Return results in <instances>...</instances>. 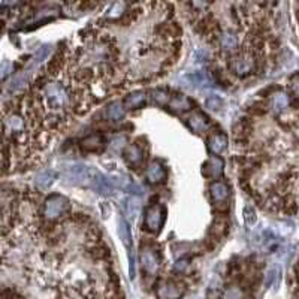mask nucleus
<instances>
[{
    "label": "nucleus",
    "mask_w": 299,
    "mask_h": 299,
    "mask_svg": "<svg viewBox=\"0 0 299 299\" xmlns=\"http://www.w3.org/2000/svg\"><path fill=\"white\" fill-rule=\"evenodd\" d=\"M70 209V203L69 200L62 196V195H51L50 198H47L45 205H44V216L47 220H56L63 217L66 212Z\"/></svg>",
    "instance_id": "1"
},
{
    "label": "nucleus",
    "mask_w": 299,
    "mask_h": 299,
    "mask_svg": "<svg viewBox=\"0 0 299 299\" xmlns=\"http://www.w3.org/2000/svg\"><path fill=\"white\" fill-rule=\"evenodd\" d=\"M165 222V208L159 203L150 205L145 209V217H144V229L147 232L157 233Z\"/></svg>",
    "instance_id": "2"
},
{
    "label": "nucleus",
    "mask_w": 299,
    "mask_h": 299,
    "mask_svg": "<svg viewBox=\"0 0 299 299\" xmlns=\"http://www.w3.org/2000/svg\"><path fill=\"white\" fill-rule=\"evenodd\" d=\"M45 102L50 108L53 109H60L63 106H66L69 103V96H67V92L65 90L63 86H60L59 82H53V84H48L47 89H45Z\"/></svg>",
    "instance_id": "3"
},
{
    "label": "nucleus",
    "mask_w": 299,
    "mask_h": 299,
    "mask_svg": "<svg viewBox=\"0 0 299 299\" xmlns=\"http://www.w3.org/2000/svg\"><path fill=\"white\" fill-rule=\"evenodd\" d=\"M186 289L181 283L178 281H160L156 289V296L159 299H180L184 295Z\"/></svg>",
    "instance_id": "4"
},
{
    "label": "nucleus",
    "mask_w": 299,
    "mask_h": 299,
    "mask_svg": "<svg viewBox=\"0 0 299 299\" xmlns=\"http://www.w3.org/2000/svg\"><path fill=\"white\" fill-rule=\"evenodd\" d=\"M229 67H231L233 73H236L239 76H245V75H248L254 70L256 60L250 54H241V56L233 57L231 63H229Z\"/></svg>",
    "instance_id": "5"
},
{
    "label": "nucleus",
    "mask_w": 299,
    "mask_h": 299,
    "mask_svg": "<svg viewBox=\"0 0 299 299\" xmlns=\"http://www.w3.org/2000/svg\"><path fill=\"white\" fill-rule=\"evenodd\" d=\"M141 262L144 271L148 275H154L160 268V256L157 250H154L153 247H144L141 251Z\"/></svg>",
    "instance_id": "6"
},
{
    "label": "nucleus",
    "mask_w": 299,
    "mask_h": 299,
    "mask_svg": "<svg viewBox=\"0 0 299 299\" xmlns=\"http://www.w3.org/2000/svg\"><path fill=\"white\" fill-rule=\"evenodd\" d=\"M223 167H225V162L219 156H212L203 163L202 174L206 178H219L223 174Z\"/></svg>",
    "instance_id": "7"
},
{
    "label": "nucleus",
    "mask_w": 299,
    "mask_h": 299,
    "mask_svg": "<svg viewBox=\"0 0 299 299\" xmlns=\"http://www.w3.org/2000/svg\"><path fill=\"white\" fill-rule=\"evenodd\" d=\"M145 178L150 184L156 186V184H160L166 180V170L162 163L159 162H151L147 170H145Z\"/></svg>",
    "instance_id": "8"
},
{
    "label": "nucleus",
    "mask_w": 299,
    "mask_h": 299,
    "mask_svg": "<svg viewBox=\"0 0 299 299\" xmlns=\"http://www.w3.org/2000/svg\"><path fill=\"white\" fill-rule=\"evenodd\" d=\"M209 193H211V198L216 203H223L226 200L229 199V195H231V190H229V186L223 181H214L211 186H209Z\"/></svg>",
    "instance_id": "9"
},
{
    "label": "nucleus",
    "mask_w": 299,
    "mask_h": 299,
    "mask_svg": "<svg viewBox=\"0 0 299 299\" xmlns=\"http://www.w3.org/2000/svg\"><path fill=\"white\" fill-rule=\"evenodd\" d=\"M228 148V136L225 133L217 132L208 138V150L212 154H222Z\"/></svg>",
    "instance_id": "10"
},
{
    "label": "nucleus",
    "mask_w": 299,
    "mask_h": 299,
    "mask_svg": "<svg viewBox=\"0 0 299 299\" xmlns=\"http://www.w3.org/2000/svg\"><path fill=\"white\" fill-rule=\"evenodd\" d=\"M56 178H57V174L53 169H44L34 177V186L39 190H47L54 184Z\"/></svg>",
    "instance_id": "11"
},
{
    "label": "nucleus",
    "mask_w": 299,
    "mask_h": 299,
    "mask_svg": "<svg viewBox=\"0 0 299 299\" xmlns=\"http://www.w3.org/2000/svg\"><path fill=\"white\" fill-rule=\"evenodd\" d=\"M192 105H193V102L189 99L187 96H184V95H177V96H174V98L170 99L167 108H169V111L174 112V114H183V112L190 111Z\"/></svg>",
    "instance_id": "12"
},
{
    "label": "nucleus",
    "mask_w": 299,
    "mask_h": 299,
    "mask_svg": "<svg viewBox=\"0 0 299 299\" xmlns=\"http://www.w3.org/2000/svg\"><path fill=\"white\" fill-rule=\"evenodd\" d=\"M187 123H189L190 129L195 133H203L205 131H208V127H209V120H208V117H206L203 112H199V111L193 112V114L189 117V121H187Z\"/></svg>",
    "instance_id": "13"
},
{
    "label": "nucleus",
    "mask_w": 299,
    "mask_h": 299,
    "mask_svg": "<svg viewBox=\"0 0 299 299\" xmlns=\"http://www.w3.org/2000/svg\"><path fill=\"white\" fill-rule=\"evenodd\" d=\"M124 157H126V162L133 167L141 166L142 160H144V150L139 144H132L126 148L124 151Z\"/></svg>",
    "instance_id": "14"
},
{
    "label": "nucleus",
    "mask_w": 299,
    "mask_h": 299,
    "mask_svg": "<svg viewBox=\"0 0 299 299\" xmlns=\"http://www.w3.org/2000/svg\"><path fill=\"white\" fill-rule=\"evenodd\" d=\"M103 142H105L103 136L99 133H95L81 141V148L86 151H100L103 147Z\"/></svg>",
    "instance_id": "15"
},
{
    "label": "nucleus",
    "mask_w": 299,
    "mask_h": 299,
    "mask_svg": "<svg viewBox=\"0 0 299 299\" xmlns=\"http://www.w3.org/2000/svg\"><path fill=\"white\" fill-rule=\"evenodd\" d=\"M118 236H120L121 242L129 250H132V233H131V228H129V225L124 219L118 220Z\"/></svg>",
    "instance_id": "16"
},
{
    "label": "nucleus",
    "mask_w": 299,
    "mask_h": 299,
    "mask_svg": "<svg viewBox=\"0 0 299 299\" xmlns=\"http://www.w3.org/2000/svg\"><path fill=\"white\" fill-rule=\"evenodd\" d=\"M109 181H111L112 186H117L121 190H131L133 187H136V184L133 183L132 178L127 177V175H124V174H118L115 177H111Z\"/></svg>",
    "instance_id": "17"
},
{
    "label": "nucleus",
    "mask_w": 299,
    "mask_h": 299,
    "mask_svg": "<svg viewBox=\"0 0 299 299\" xmlns=\"http://www.w3.org/2000/svg\"><path fill=\"white\" fill-rule=\"evenodd\" d=\"M123 103H124V106L126 108H141L144 103H145V93L144 92H135V93H131V95H127L124 100H123Z\"/></svg>",
    "instance_id": "18"
},
{
    "label": "nucleus",
    "mask_w": 299,
    "mask_h": 299,
    "mask_svg": "<svg viewBox=\"0 0 299 299\" xmlns=\"http://www.w3.org/2000/svg\"><path fill=\"white\" fill-rule=\"evenodd\" d=\"M106 117L109 120H114V121H118L124 117V106L118 102H114L108 106L106 109Z\"/></svg>",
    "instance_id": "19"
},
{
    "label": "nucleus",
    "mask_w": 299,
    "mask_h": 299,
    "mask_svg": "<svg viewBox=\"0 0 299 299\" xmlns=\"http://www.w3.org/2000/svg\"><path fill=\"white\" fill-rule=\"evenodd\" d=\"M27 78H29V72H24V73H20V75L14 76L8 82V92H15V90H20L21 87H24L26 82H27Z\"/></svg>",
    "instance_id": "20"
},
{
    "label": "nucleus",
    "mask_w": 299,
    "mask_h": 299,
    "mask_svg": "<svg viewBox=\"0 0 299 299\" xmlns=\"http://www.w3.org/2000/svg\"><path fill=\"white\" fill-rule=\"evenodd\" d=\"M287 105H289V98H287V95H284V93H277V95H274V98L271 100V108H272L275 112H280V111L286 109Z\"/></svg>",
    "instance_id": "21"
},
{
    "label": "nucleus",
    "mask_w": 299,
    "mask_h": 299,
    "mask_svg": "<svg viewBox=\"0 0 299 299\" xmlns=\"http://www.w3.org/2000/svg\"><path fill=\"white\" fill-rule=\"evenodd\" d=\"M236 45H238V39H236L235 34L229 33V32L222 34V37H220V47H222L223 50L231 51V50H235V48H236Z\"/></svg>",
    "instance_id": "22"
},
{
    "label": "nucleus",
    "mask_w": 299,
    "mask_h": 299,
    "mask_svg": "<svg viewBox=\"0 0 299 299\" xmlns=\"http://www.w3.org/2000/svg\"><path fill=\"white\" fill-rule=\"evenodd\" d=\"M124 209H126V214H127L129 217L135 219V217L139 214V211H141V203H139V199H138V198H129V199L126 200Z\"/></svg>",
    "instance_id": "23"
},
{
    "label": "nucleus",
    "mask_w": 299,
    "mask_h": 299,
    "mask_svg": "<svg viewBox=\"0 0 299 299\" xmlns=\"http://www.w3.org/2000/svg\"><path fill=\"white\" fill-rule=\"evenodd\" d=\"M189 79H190V84L195 86V87H206V86H209V79H208V76L203 72H195V73L189 75Z\"/></svg>",
    "instance_id": "24"
},
{
    "label": "nucleus",
    "mask_w": 299,
    "mask_h": 299,
    "mask_svg": "<svg viewBox=\"0 0 299 299\" xmlns=\"http://www.w3.org/2000/svg\"><path fill=\"white\" fill-rule=\"evenodd\" d=\"M151 96H153L154 103H157V105H160V106L169 105V102H170V98H169L167 92L166 90H162V89H157V90H154Z\"/></svg>",
    "instance_id": "25"
},
{
    "label": "nucleus",
    "mask_w": 299,
    "mask_h": 299,
    "mask_svg": "<svg viewBox=\"0 0 299 299\" xmlns=\"http://www.w3.org/2000/svg\"><path fill=\"white\" fill-rule=\"evenodd\" d=\"M244 220H245L247 226H250V228H253V226L256 225V222H258V216H256V211H254V208H253V206L247 205V206L244 208Z\"/></svg>",
    "instance_id": "26"
},
{
    "label": "nucleus",
    "mask_w": 299,
    "mask_h": 299,
    "mask_svg": "<svg viewBox=\"0 0 299 299\" xmlns=\"http://www.w3.org/2000/svg\"><path fill=\"white\" fill-rule=\"evenodd\" d=\"M5 124L11 129V131H23V120L20 117H9L6 118Z\"/></svg>",
    "instance_id": "27"
},
{
    "label": "nucleus",
    "mask_w": 299,
    "mask_h": 299,
    "mask_svg": "<svg viewBox=\"0 0 299 299\" xmlns=\"http://www.w3.org/2000/svg\"><path fill=\"white\" fill-rule=\"evenodd\" d=\"M50 53H51V47H50V45H44V47H40V48L37 50L36 56H34V62H36V63L44 62V60L48 57V54H50Z\"/></svg>",
    "instance_id": "28"
},
{
    "label": "nucleus",
    "mask_w": 299,
    "mask_h": 299,
    "mask_svg": "<svg viewBox=\"0 0 299 299\" xmlns=\"http://www.w3.org/2000/svg\"><path fill=\"white\" fill-rule=\"evenodd\" d=\"M278 278H280V268H278V266L271 268V269L268 271V274H266V286H271V284L274 283V280L278 281Z\"/></svg>",
    "instance_id": "29"
},
{
    "label": "nucleus",
    "mask_w": 299,
    "mask_h": 299,
    "mask_svg": "<svg viewBox=\"0 0 299 299\" xmlns=\"http://www.w3.org/2000/svg\"><path fill=\"white\" fill-rule=\"evenodd\" d=\"M206 106L211 108V109H220L223 106V100L214 95V96H211V98L206 99Z\"/></svg>",
    "instance_id": "30"
},
{
    "label": "nucleus",
    "mask_w": 299,
    "mask_h": 299,
    "mask_svg": "<svg viewBox=\"0 0 299 299\" xmlns=\"http://www.w3.org/2000/svg\"><path fill=\"white\" fill-rule=\"evenodd\" d=\"M225 226H226V222H225V220H216V222H214V225H212V229H211V231L216 233L217 236H222V235L225 233V231H226V228H225Z\"/></svg>",
    "instance_id": "31"
},
{
    "label": "nucleus",
    "mask_w": 299,
    "mask_h": 299,
    "mask_svg": "<svg viewBox=\"0 0 299 299\" xmlns=\"http://www.w3.org/2000/svg\"><path fill=\"white\" fill-rule=\"evenodd\" d=\"M12 69H14V63L12 62H8V60L2 62V79H5L12 72Z\"/></svg>",
    "instance_id": "32"
},
{
    "label": "nucleus",
    "mask_w": 299,
    "mask_h": 299,
    "mask_svg": "<svg viewBox=\"0 0 299 299\" xmlns=\"http://www.w3.org/2000/svg\"><path fill=\"white\" fill-rule=\"evenodd\" d=\"M124 142H126V138H123V136H120V138H115V139L111 142V148H112L114 151H117V150H121V148L124 147Z\"/></svg>",
    "instance_id": "33"
},
{
    "label": "nucleus",
    "mask_w": 299,
    "mask_h": 299,
    "mask_svg": "<svg viewBox=\"0 0 299 299\" xmlns=\"http://www.w3.org/2000/svg\"><path fill=\"white\" fill-rule=\"evenodd\" d=\"M174 268H175V271H178V272H184L186 268H187V261H178Z\"/></svg>",
    "instance_id": "34"
},
{
    "label": "nucleus",
    "mask_w": 299,
    "mask_h": 299,
    "mask_svg": "<svg viewBox=\"0 0 299 299\" xmlns=\"http://www.w3.org/2000/svg\"><path fill=\"white\" fill-rule=\"evenodd\" d=\"M292 90H293V93L299 96V75H296L293 79H292Z\"/></svg>",
    "instance_id": "35"
}]
</instances>
